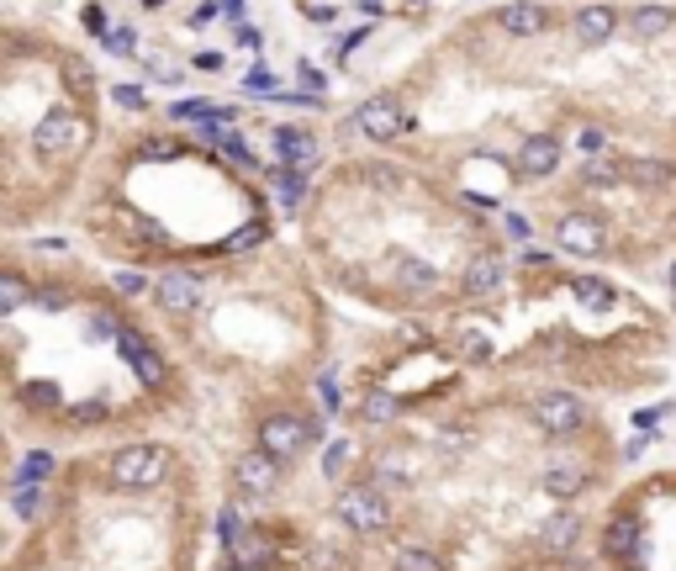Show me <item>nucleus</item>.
<instances>
[{"mask_svg":"<svg viewBox=\"0 0 676 571\" xmlns=\"http://www.w3.org/2000/svg\"><path fill=\"white\" fill-rule=\"evenodd\" d=\"M555 164H560V138L550 133H539L518 149V175H555Z\"/></svg>","mask_w":676,"mask_h":571,"instance_id":"2eb2a0df","label":"nucleus"},{"mask_svg":"<svg viewBox=\"0 0 676 571\" xmlns=\"http://www.w3.org/2000/svg\"><path fill=\"white\" fill-rule=\"evenodd\" d=\"M344 460H349V445H344V439H333L328 455H323V471H328V476H338V466H344Z\"/></svg>","mask_w":676,"mask_h":571,"instance_id":"c9c22d12","label":"nucleus"},{"mask_svg":"<svg viewBox=\"0 0 676 571\" xmlns=\"http://www.w3.org/2000/svg\"><path fill=\"white\" fill-rule=\"evenodd\" d=\"M576 540H581V519H576V513H555V519H544V529H539L544 550H571Z\"/></svg>","mask_w":676,"mask_h":571,"instance_id":"dca6fc26","label":"nucleus"},{"mask_svg":"<svg viewBox=\"0 0 676 571\" xmlns=\"http://www.w3.org/2000/svg\"><path fill=\"white\" fill-rule=\"evenodd\" d=\"M624 180L629 186H671L676 170L666 159H624Z\"/></svg>","mask_w":676,"mask_h":571,"instance_id":"f3484780","label":"nucleus"},{"mask_svg":"<svg viewBox=\"0 0 676 571\" xmlns=\"http://www.w3.org/2000/svg\"><path fill=\"white\" fill-rule=\"evenodd\" d=\"M222 571H254V566H222Z\"/></svg>","mask_w":676,"mask_h":571,"instance_id":"8fccbe9b","label":"nucleus"},{"mask_svg":"<svg viewBox=\"0 0 676 571\" xmlns=\"http://www.w3.org/2000/svg\"><path fill=\"white\" fill-rule=\"evenodd\" d=\"M53 476V455L48 450H32V455H22V466H16V482L11 487H43Z\"/></svg>","mask_w":676,"mask_h":571,"instance_id":"aec40b11","label":"nucleus"},{"mask_svg":"<svg viewBox=\"0 0 676 571\" xmlns=\"http://www.w3.org/2000/svg\"><path fill=\"white\" fill-rule=\"evenodd\" d=\"M275 186H280V201H286V207H302V201H307V170L275 175Z\"/></svg>","mask_w":676,"mask_h":571,"instance_id":"c85d7f7f","label":"nucleus"},{"mask_svg":"<svg viewBox=\"0 0 676 571\" xmlns=\"http://www.w3.org/2000/svg\"><path fill=\"white\" fill-rule=\"evenodd\" d=\"M85 138H90V127L74 112H48L43 122H37V133H32V143H37V154H43V159H69Z\"/></svg>","mask_w":676,"mask_h":571,"instance_id":"20e7f679","label":"nucleus"},{"mask_svg":"<svg viewBox=\"0 0 676 571\" xmlns=\"http://www.w3.org/2000/svg\"><path fill=\"white\" fill-rule=\"evenodd\" d=\"M117 291H127V297H138V291H143V275H138V270H117Z\"/></svg>","mask_w":676,"mask_h":571,"instance_id":"a19ab883","label":"nucleus"},{"mask_svg":"<svg viewBox=\"0 0 676 571\" xmlns=\"http://www.w3.org/2000/svg\"><path fill=\"white\" fill-rule=\"evenodd\" d=\"M101 413H106V408H101V402H90V408H74L69 418H74V423H96Z\"/></svg>","mask_w":676,"mask_h":571,"instance_id":"a18cd8bd","label":"nucleus"},{"mask_svg":"<svg viewBox=\"0 0 676 571\" xmlns=\"http://www.w3.org/2000/svg\"><path fill=\"white\" fill-rule=\"evenodd\" d=\"M671 291H676V265H671Z\"/></svg>","mask_w":676,"mask_h":571,"instance_id":"3c124183","label":"nucleus"},{"mask_svg":"<svg viewBox=\"0 0 676 571\" xmlns=\"http://www.w3.org/2000/svg\"><path fill=\"white\" fill-rule=\"evenodd\" d=\"M571 291H576V302H587V307H613V286L597 281V275H571Z\"/></svg>","mask_w":676,"mask_h":571,"instance_id":"4be33fe9","label":"nucleus"},{"mask_svg":"<svg viewBox=\"0 0 676 571\" xmlns=\"http://www.w3.org/2000/svg\"><path fill=\"white\" fill-rule=\"evenodd\" d=\"M550 6L544 0H507V6L497 11V27L513 32V38H539V32H550Z\"/></svg>","mask_w":676,"mask_h":571,"instance_id":"9d476101","label":"nucleus"},{"mask_svg":"<svg viewBox=\"0 0 676 571\" xmlns=\"http://www.w3.org/2000/svg\"><path fill=\"white\" fill-rule=\"evenodd\" d=\"M85 32H96V38H111V32H106V11H101V6H85Z\"/></svg>","mask_w":676,"mask_h":571,"instance_id":"4c0bfd02","label":"nucleus"},{"mask_svg":"<svg viewBox=\"0 0 676 571\" xmlns=\"http://www.w3.org/2000/svg\"><path fill=\"white\" fill-rule=\"evenodd\" d=\"M22 302H27V286L16 281V275H6V281H0V307H6V312H16Z\"/></svg>","mask_w":676,"mask_h":571,"instance_id":"473e14b6","label":"nucleus"},{"mask_svg":"<svg viewBox=\"0 0 676 571\" xmlns=\"http://www.w3.org/2000/svg\"><path fill=\"white\" fill-rule=\"evenodd\" d=\"M534 423L544 434H576L587 423V408L571 392H544V397H534Z\"/></svg>","mask_w":676,"mask_h":571,"instance_id":"423d86ee","label":"nucleus"},{"mask_svg":"<svg viewBox=\"0 0 676 571\" xmlns=\"http://www.w3.org/2000/svg\"><path fill=\"white\" fill-rule=\"evenodd\" d=\"M64 80H69V90H85V96H90V69H80V64H64Z\"/></svg>","mask_w":676,"mask_h":571,"instance_id":"58836bf2","label":"nucleus"},{"mask_svg":"<svg viewBox=\"0 0 676 571\" xmlns=\"http://www.w3.org/2000/svg\"><path fill=\"white\" fill-rule=\"evenodd\" d=\"M455 349H460V360H471V365H486V360H492V344H486L481 328H460Z\"/></svg>","mask_w":676,"mask_h":571,"instance_id":"a878e982","label":"nucleus"},{"mask_svg":"<svg viewBox=\"0 0 676 571\" xmlns=\"http://www.w3.org/2000/svg\"><path fill=\"white\" fill-rule=\"evenodd\" d=\"M576 149L587 154V159H603V149H608V133H603V127H581Z\"/></svg>","mask_w":676,"mask_h":571,"instance_id":"2f4dec72","label":"nucleus"},{"mask_svg":"<svg viewBox=\"0 0 676 571\" xmlns=\"http://www.w3.org/2000/svg\"><path fill=\"white\" fill-rule=\"evenodd\" d=\"M333 513H338V524H349L354 534L391 529V503L375 487H344V492L333 497Z\"/></svg>","mask_w":676,"mask_h":571,"instance_id":"f03ea898","label":"nucleus"},{"mask_svg":"<svg viewBox=\"0 0 676 571\" xmlns=\"http://www.w3.org/2000/svg\"><path fill=\"white\" fill-rule=\"evenodd\" d=\"M502 281H507V265L497 260V254H476V260H465V270H460L465 297H492Z\"/></svg>","mask_w":676,"mask_h":571,"instance_id":"f8f14e48","label":"nucleus"},{"mask_svg":"<svg viewBox=\"0 0 676 571\" xmlns=\"http://www.w3.org/2000/svg\"><path fill=\"white\" fill-rule=\"evenodd\" d=\"M624 180V159H587L581 170V186H618Z\"/></svg>","mask_w":676,"mask_h":571,"instance_id":"393cba45","label":"nucleus"},{"mask_svg":"<svg viewBox=\"0 0 676 571\" xmlns=\"http://www.w3.org/2000/svg\"><path fill=\"white\" fill-rule=\"evenodd\" d=\"M402 270H397V281L407 286V291H434L439 286V270L428 265V260H397Z\"/></svg>","mask_w":676,"mask_h":571,"instance_id":"412c9836","label":"nucleus"},{"mask_svg":"<svg viewBox=\"0 0 676 571\" xmlns=\"http://www.w3.org/2000/svg\"><path fill=\"white\" fill-rule=\"evenodd\" d=\"M11 508L22 513V519H43L48 497H43V487H11Z\"/></svg>","mask_w":676,"mask_h":571,"instance_id":"bb28decb","label":"nucleus"},{"mask_svg":"<svg viewBox=\"0 0 676 571\" xmlns=\"http://www.w3.org/2000/svg\"><path fill=\"white\" fill-rule=\"evenodd\" d=\"M212 16H217V0H212V6H201V11L191 16V27H206V22H212Z\"/></svg>","mask_w":676,"mask_h":571,"instance_id":"09e8293b","label":"nucleus"},{"mask_svg":"<svg viewBox=\"0 0 676 571\" xmlns=\"http://www.w3.org/2000/svg\"><path fill=\"white\" fill-rule=\"evenodd\" d=\"M259 450L275 455V460H296L307 445H312V423L296 418V413H270L265 423H259Z\"/></svg>","mask_w":676,"mask_h":571,"instance_id":"7ed1b4c3","label":"nucleus"},{"mask_svg":"<svg viewBox=\"0 0 676 571\" xmlns=\"http://www.w3.org/2000/svg\"><path fill=\"white\" fill-rule=\"evenodd\" d=\"M571 27H576L581 43H608L613 32H618V11L603 6V0H592V6H581V11L571 16Z\"/></svg>","mask_w":676,"mask_h":571,"instance_id":"ddd939ff","label":"nucleus"},{"mask_svg":"<svg viewBox=\"0 0 676 571\" xmlns=\"http://www.w3.org/2000/svg\"><path fill=\"white\" fill-rule=\"evenodd\" d=\"M117 349H122V360L133 365V376H138L143 386H159V381H164V360H159V349L148 344L143 334L122 328V334H117Z\"/></svg>","mask_w":676,"mask_h":571,"instance_id":"9b49d317","label":"nucleus"},{"mask_svg":"<svg viewBox=\"0 0 676 571\" xmlns=\"http://www.w3.org/2000/svg\"><path fill=\"white\" fill-rule=\"evenodd\" d=\"M243 85H249V90H270V85H275V80H270V75H265V69H249V80H243Z\"/></svg>","mask_w":676,"mask_h":571,"instance_id":"de8ad7c7","label":"nucleus"},{"mask_svg":"<svg viewBox=\"0 0 676 571\" xmlns=\"http://www.w3.org/2000/svg\"><path fill=\"white\" fill-rule=\"evenodd\" d=\"M143 6H164V0H143Z\"/></svg>","mask_w":676,"mask_h":571,"instance_id":"603ef678","label":"nucleus"},{"mask_svg":"<svg viewBox=\"0 0 676 571\" xmlns=\"http://www.w3.org/2000/svg\"><path fill=\"white\" fill-rule=\"evenodd\" d=\"M397 413H402V397L381 392V386H375V392H365V397H360V418H365V423H391Z\"/></svg>","mask_w":676,"mask_h":571,"instance_id":"6ab92c4d","label":"nucleus"},{"mask_svg":"<svg viewBox=\"0 0 676 571\" xmlns=\"http://www.w3.org/2000/svg\"><path fill=\"white\" fill-rule=\"evenodd\" d=\"M169 471V450L159 445H127L106 460V482L117 492H154Z\"/></svg>","mask_w":676,"mask_h":571,"instance_id":"f257e3e1","label":"nucleus"},{"mask_svg":"<svg viewBox=\"0 0 676 571\" xmlns=\"http://www.w3.org/2000/svg\"><path fill=\"white\" fill-rule=\"evenodd\" d=\"M27 402L37 408V402H43V408H53V402H59V386L53 381H37V386H27Z\"/></svg>","mask_w":676,"mask_h":571,"instance_id":"72a5a7b5","label":"nucleus"},{"mask_svg":"<svg viewBox=\"0 0 676 571\" xmlns=\"http://www.w3.org/2000/svg\"><path fill=\"white\" fill-rule=\"evenodd\" d=\"M238 43L259 53V48H265V32H259V27H238Z\"/></svg>","mask_w":676,"mask_h":571,"instance_id":"37998d69","label":"nucleus"},{"mask_svg":"<svg viewBox=\"0 0 676 571\" xmlns=\"http://www.w3.org/2000/svg\"><path fill=\"white\" fill-rule=\"evenodd\" d=\"M397 571H444V561L434 556V550L402 545V550H397Z\"/></svg>","mask_w":676,"mask_h":571,"instance_id":"cd10ccee","label":"nucleus"},{"mask_svg":"<svg viewBox=\"0 0 676 571\" xmlns=\"http://www.w3.org/2000/svg\"><path fill=\"white\" fill-rule=\"evenodd\" d=\"M275 154H280V164H291V170H307L317 159V138L307 127H275Z\"/></svg>","mask_w":676,"mask_h":571,"instance_id":"4468645a","label":"nucleus"},{"mask_svg":"<svg viewBox=\"0 0 676 571\" xmlns=\"http://www.w3.org/2000/svg\"><path fill=\"white\" fill-rule=\"evenodd\" d=\"M375 482H386V487H412V460H407V455H381V460H375Z\"/></svg>","mask_w":676,"mask_h":571,"instance_id":"5701e85b","label":"nucleus"},{"mask_svg":"<svg viewBox=\"0 0 676 571\" xmlns=\"http://www.w3.org/2000/svg\"><path fill=\"white\" fill-rule=\"evenodd\" d=\"M502 228H507V233H513V238H518V244H523V238H529V233H534V228H529V217H518V212H507V223H502Z\"/></svg>","mask_w":676,"mask_h":571,"instance_id":"79ce46f5","label":"nucleus"},{"mask_svg":"<svg viewBox=\"0 0 676 571\" xmlns=\"http://www.w3.org/2000/svg\"><path fill=\"white\" fill-rule=\"evenodd\" d=\"M544 492L566 503V497L581 492V471H576V466H550V471H544Z\"/></svg>","mask_w":676,"mask_h":571,"instance_id":"b1692460","label":"nucleus"},{"mask_svg":"<svg viewBox=\"0 0 676 571\" xmlns=\"http://www.w3.org/2000/svg\"><path fill=\"white\" fill-rule=\"evenodd\" d=\"M111 96H117V101L127 106V112H138V106H143V90H138V85H117Z\"/></svg>","mask_w":676,"mask_h":571,"instance_id":"ea45409f","label":"nucleus"},{"mask_svg":"<svg viewBox=\"0 0 676 571\" xmlns=\"http://www.w3.org/2000/svg\"><path fill=\"white\" fill-rule=\"evenodd\" d=\"M233 482L249 492V497H270L275 492V482H280V460L275 455H265V450H249V455H238V466H233Z\"/></svg>","mask_w":676,"mask_h":571,"instance_id":"6e6552de","label":"nucleus"},{"mask_svg":"<svg viewBox=\"0 0 676 571\" xmlns=\"http://www.w3.org/2000/svg\"><path fill=\"white\" fill-rule=\"evenodd\" d=\"M629 27H634V38H661V32L671 27V11L666 6H634Z\"/></svg>","mask_w":676,"mask_h":571,"instance_id":"a211bd4d","label":"nucleus"},{"mask_svg":"<svg viewBox=\"0 0 676 571\" xmlns=\"http://www.w3.org/2000/svg\"><path fill=\"white\" fill-rule=\"evenodd\" d=\"M217 534H222V545L233 550V545L243 540V513H238V508H222V519H217Z\"/></svg>","mask_w":676,"mask_h":571,"instance_id":"7c9ffc66","label":"nucleus"},{"mask_svg":"<svg viewBox=\"0 0 676 571\" xmlns=\"http://www.w3.org/2000/svg\"><path fill=\"white\" fill-rule=\"evenodd\" d=\"M106 48H111V53H133V48H138V32H133V27H117V32L106 38Z\"/></svg>","mask_w":676,"mask_h":571,"instance_id":"f704fd0d","label":"nucleus"},{"mask_svg":"<svg viewBox=\"0 0 676 571\" xmlns=\"http://www.w3.org/2000/svg\"><path fill=\"white\" fill-rule=\"evenodd\" d=\"M354 127H360L370 143H391V138L407 133V112L391 96H375V101H365L360 112H354Z\"/></svg>","mask_w":676,"mask_h":571,"instance_id":"39448f33","label":"nucleus"},{"mask_svg":"<svg viewBox=\"0 0 676 571\" xmlns=\"http://www.w3.org/2000/svg\"><path fill=\"white\" fill-rule=\"evenodd\" d=\"M196 69H212V75H217V69H222V53H212V48L196 53Z\"/></svg>","mask_w":676,"mask_h":571,"instance_id":"49530a36","label":"nucleus"},{"mask_svg":"<svg viewBox=\"0 0 676 571\" xmlns=\"http://www.w3.org/2000/svg\"><path fill=\"white\" fill-rule=\"evenodd\" d=\"M259 238H265V228H259V223H249V233H238L228 249H249V244H259Z\"/></svg>","mask_w":676,"mask_h":571,"instance_id":"c03bdc74","label":"nucleus"},{"mask_svg":"<svg viewBox=\"0 0 676 571\" xmlns=\"http://www.w3.org/2000/svg\"><path fill=\"white\" fill-rule=\"evenodd\" d=\"M555 238H560V249H566V254H587V260H592V254H603V244H608L603 223H597V217H587V212L560 217Z\"/></svg>","mask_w":676,"mask_h":571,"instance_id":"1a4fd4ad","label":"nucleus"},{"mask_svg":"<svg viewBox=\"0 0 676 571\" xmlns=\"http://www.w3.org/2000/svg\"><path fill=\"white\" fill-rule=\"evenodd\" d=\"M634 540H640V529H634L629 519H613L608 524V550H613V556H629Z\"/></svg>","mask_w":676,"mask_h":571,"instance_id":"c756f323","label":"nucleus"},{"mask_svg":"<svg viewBox=\"0 0 676 571\" xmlns=\"http://www.w3.org/2000/svg\"><path fill=\"white\" fill-rule=\"evenodd\" d=\"M154 297H159V307L164 312H196L201 307V297H206V286H201V275H191V270H164L159 281H154Z\"/></svg>","mask_w":676,"mask_h":571,"instance_id":"0eeeda50","label":"nucleus"},{"mask_svg":"<svg viewBox=\"0 0 676 571\" xmlns=\"http://www.w3.org/2000/svg\"><path fill=\"white\" fill-rule=\"evenodd\" d=\"M317 386H323V408H338V402H344V386H338V376L328 371L323 381H317Z\"/></svg>","mask_w":676,"mask_h":571,"instance_id":"e433bc0d","label":"nucleus"}]
</instances>
